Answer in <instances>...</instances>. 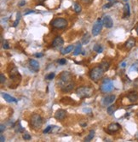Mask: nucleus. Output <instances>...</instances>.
Returning a JSON list of instances; mask_svg holds the SVG:
<instances>
[{
  "label": "nucleus",
  "mask_w": 138,
  "mask_h": 142,
  "mask_svg": "<svg viewBox=\"0 0 138 142\" xmlns=\"http://www.w3.org/2000/svg\"><path fill=\"white\" fill-rule=\"evenodd\" d=\"M76 93L80 99H86L92 96L93 89L89 86H80L76 89Z\"/></svg>",
  "instance_id": "1"
},
{
  "label": "nucleus",
  "mask_w": 138,
  "mask_h": 142,
  "mask_svg": "<svg viewBox=\"0 0 138 142\" xmlns=\"http://www.w3.org/2000/svg\"><path fill=\"white\" fill-rule=\"evenodd\" d=\"M72 80H73V75L71 73H69L68 71L62 72L60 74V78H59V81H58L60 88H62L63 86H67V84L72 82Z\"/></svg>",
  "instance_id": "2"
},
{
  "label": "nucleus",
  "mask_w": 138,
  "mask_h": 142,
  "mask_svg": "<svg viewBox=\"0 0 138 142\" xmlns=\"http://www.w3.org/2000/svg\"><path fill=\"white\" fill-rule=\"evenodd\" d=\"M30 125L34 130H38L42 128L43 119L39 114H33L30 119Z\"/></svg>",
  "instance_id": "3"
},
{
  "label": "nucleus",
  "mask_w": 138,
  "mask_h": 142,
  "mask_svg": "<svg viewBox=\"0 0 138 142\" xmlns=\"http://www.w3.org/2000/svg\"><path fill=\"white\" fill-rule=\"evenodd\" d=\"M104 72V69L101 66H97V67H95L89 71V77L94 81H97L102 77Z\"/></svg>",
  "instance_id": "4"
},
{
  "label": "nucleus",
  "mask_w": 138,
  "mask_h": 142,
  "mask_svg": "<svg viewBox=\"0 0 138 142\" xmlns=\"http://www.w3.org/2000/svg\"><path fill=\"white\" fill-rule=\"evenodd\" d=\"M51 26L54 28H56V29H63V28H66L68 25L67 21L64 18H61V17H58V18L54 19L50 22Z\"/></svg>",
  "instance_id": "5"
},
{
  "label": "nucleus",
  "mask_w": 138,
  "mask_h": 142,
  "mask_svg": "<svg viewBox=\"0 0 138 142\" xmlns=\"http://www.w3.org/2000/svg\"><path fill=\"white\" fill-rule=\"evenodd\" d=\"M103 26L104 25H103L102 20L100 18L97 19V21L95 22V24L93 25V27H92V34H93V36H97L98 34H100Z\"/></svg>",
  "instance_id": "6"
},
{
  "label": "nucleus",
  "mask_w": 138,
  "mask_h": 142,
  "mask_svg": "<svg viewBox=\"0 0 138 142\" xmlns=\"http://www.w3.org/2000/svg\"><path fill=\"white\" fill-rule=\"evenodd\" d=\"M114 89V84L112 82L111 80L109 79H105L103 81L101 86V90L103 93H109Z\"/></svg>",
  "instance_id": "7"
},
{
  "label": "nucleus",
  "mask_w": 138,
  "mask_h": 142,
  "mask_svg": "<svg viewBox=\"0 0 138 142\" xmlns=\"http://www.w3.org/2000/svg\"><path fill=\"white\" fill-rule=\"evenodd\" d=\"M115 99H116L115 95H114V94L107 95V96H106V97L103 98L102 100H101V102H102V104L104 106H107V105H109V104H113L114 101L115 100Z\"/></svg>",
  "instance_id": "8"
},
{
  "label": "nucleus",
  "mask_w": 138,
  "mask_h": 142,
  "mask_svg": "<svg viewBox=\"0 0 138 142\" xmlns=\"http://www.w3.org/2000/svg\"><path fill=\"white\" fill-rule=\"evenodd\" d=\"M67 116V111L62 109H60V110H57L56 112L55 113V118L58 121H62L64 120V118L66 117Z\"/></svg>",
  "instance_id": "9"
},
{
  "label": "nucleus",
  "mask_w": 138,
  "mask_h": 142,
  "mask_svg": "<svg viewBox=\"0 0 138 142\" xmlns=\"http://www.w3.org/2000/svg\"><path fill=\"white\" fill-rule=\"evenodd\" d=\"M102 22L103 25L107 28H111L114 26V21H113V19L110 16H105L102 19Z\"/></svg>",
  "instance_id": "10"
},
{
  "label": "nucleus",
  "mask_w": 138,
  "mask_h": 142,
  "mask_svg": "<svg viewBox=\"0 0 138 142\" xmlns=\"http://www.w3.org/2000/svg\"><path fill=\"white\" fill-rule=\"evenodd\" d=\"M121 129L120 125L118 123H116V122H113V123H110L108 126H107V132H109L110 133H115L117 131H118Z\"/></svg>",
  "instance_id": "11"
},
{
  "label": "nucleus",
  "mask_w": 138,
  "mask_h": 142,
  "mask_svg": "<svg viewBox=\"0 0 138 142\" xmlns=\"http://www.w3.org/2000/svg\"><path fill=\"white\" fill-rule=\"evenodd\" d=\"M29 65H30V68L32 71L34 72H38L39 69H40V66H39V63L38 61H36L34 59H30L29 60Z\"/></svg>",
  "instance_id": "12"
},
{
  "label": "nucleus",
  "mask_w": 138,
  "mask_h": 142,
  "mask_svg": "<svg viewBox=\"0 0 138 142\" xmlns=\"http://www.w3.org/2000/svg\"><path fill=\"white\" fill-rule=\"evenodd\" d=\"M64 44V40L63 39L61 36H57L54 39V40L52 41V46L53 47H59V46H61Z\"/></svg>",
  "instance_id": "13"
},
{
  "label": "nucleus",
  "mask_w": 138,
  "mask_h": 142,
  "mask_svg": "<svg viewBox=\"0 0 138 142\" xmlns=\"http://www.w3.org/2000/svg\"><path fill=\"white\" fill-rule=\"evenodd\" d=\"M2 96L3 98L4 99V100H6V101L9 102V103H17V99H16V98L10 96V95L8 94V93H2Z\"/></svg>",
  "instance_id": "14"
},
{
  "label": "nucleus",
  "mask_w": 138,
  "mask_h": 142,
  "mask_svg": "<svg viewBox=\"0 0 138 142\" xmlns=\"http://www.w3.org/2000/svg\"><path fill=\"white\" fill-rule=\"evenodd\" d=\"M74 88V83L72 81L69 84H67V86H63L62 88H61V90L62 91L63 93H68V92H71L73 89Z\"/></svg>",
  "instance_id": "15"
},
{
  "label": "nucleus",
  "mask_w": 138,
  "mask_h": 142,
  "mask_svg": "<svg viewBox=\"0 0 138 142\" xmlns=\"http://www.w3.org/2000/svg\"><path fill=\"white\" fill-rule=\"evenodd\" d=\"M135 45H136V40L134 39H129L125 45L127 50H130L131 48H133L135 46Z\"/></svg>",
  "instance_id": "16"
},
{
  "label": "nucleus",
  "mask_w": 138,
  "mask_h": 142,
  "mask_svg": "<svg viewBox=\"0 0 138 142\" xmlns=\"http://www.w3.org/2000/svg\"><path fill=\"white\" fill-rule=\"evenodd\" d=\"M130 16V5L128 4H125L124 6V16L123 18L125 19L126 17H129Z\"/></svg>",
  "instance_id": "17"
},
{
  "label": "nucleus",
  "mask_w": 138,
  "mask_h": 142,
  "mask_svg": "<svg viewBox=\"0 0 138 142\" xmlns=\"http://www.w3.org/2000/svg\"><path fill=\"white\" fill-rule=\"evenodd\" d=\"M127 97H128V99H130V102H136L138 100V94H137V93H136V92H131V93H130Z\"/></svg>",
  "instance_id": "18"
},
{
  "label": "nucleus",
  "mask_w": 138,
  "mask_h": 142,
  "mask_svg": "<svg viewBox=\"0 0 138 142\" xmlns=\"http://www.w3.org/2000/svg\"><path fill=\"white\" fill-rule=\"evenodd\" d=\"M81 48H82V44H81L80 42H78V43H77V45H76L75 49H74V52H73L74 56H78V55L80 54Z\"/></svg>",
  "instance_id": "19"
},
{
  "label": "nucleus",
  "mask_w": 138,
  "mask_h": 142,
  "mask_svg": "<svg viewBox=\"0 0 138 142\" xmlns=\"http://www.w3.org/2000/svg\"><path fill=\"white\" fill-rule=\"evenodd\" d=\"M116 111H117V106L114 105H114L108 106V107H107V114H108V115H110V116L114 115V113Z\"/></svg>",
  "instance_id": "20"
},
{
  "label": "nucleus",
  "mask_w": 138,
  "mask_h": 142,
  "mask_svg": "<svg viewBox=\"0 0 138 142\" xmlns=\"http://www.w3.org/2000/svg\"><path fill=\"white\" fill-rule=\"evenodd\" d=\"M74 46L73 45H68V46H67V47L65 48V49L61 50V54L62 55H65V54H67V53H69V52H71L73 50Z\"/></svg>",
  "instance_id": "21"
},
{
  "label": "nucleus",
  "mask_w": 138,
  "mask_h": 142,
  "mask_svg": "<svg viewBox=\"0 0 138 142\" xmlns=\"http://www.w3.org/2000/svg\"><path fill=\"white\" fill-rule=\"evenodd\" d=\"M89 40H90V35H89L88 33H86V34H85L82 38V44L86 45V44L89 43Z\"/></svg>",
  "instance_id": "22"
},
{
  "label": "nucleus",
  "mask_w": 138,
  "mask_h": 142,
  "mask_svg": "<svg viewBox=\"0 0 138 142\" xmlns=\"http://www.w3.org/2000/svg\"><path fill=\"white\" fill-rule=\"evenodd\" d=\"M94 136H95V131L90 130V131H89V134H88V135L85 137V141H90V140H91L92 139L94 138Z\"/></svg>",
  "instance_id": "23"
},
{
  "label": "nucleus",
  "mask_w": 138,
  "mask_h": 142,
  "mask_svg": "<svg viewBox=\"0 0 138 142\" xmlns=\"http://www.w3.org/2000/svg\"><path fill=\"white\" fill-rule=\"evenodd\" d=\"M93 50L96 52H97V53H101V52H103V47L101 45L96 44V45H95V46L93 47Z\"/></svg>",
  "instance_id": "24"
},
{
  "label": "nucleus",
  "mask_w": 138,
  "mask_h": 142,
  "mask_svg": "<svg viewBox=\"0 0 138 142\" xmlns=\"http://www.w3.org/2000/svg\"><path fill=\"white\" fill-rule=\"evenodd\" d=\"M74 11L77 14L81 13V11H82V7L78 3H74Z\"/></svg>",
  "instance_id": "25"
},
{
  "label": "nucleus",
  "mask_w": 138,
  "mask_h": 142,
  "mask_svg": "<svg viewBox=\"0 0 138 142\" xmlns=\"http://www.w3.org/2000/svg\"><path fill=\"white\" fill-rule=\"evenodd\" d=\"M20 17H21L20 13V12H17V14H16V21H15V22H14V24H13L14 27H17L18 23H19V22H20Z\"/></svg>",
  "instance_id": "26"
},
{
  "label": "nucleus",
  "mask_w": 138,
  "mask_h": 142,
  "mask_svg": "<svg viewBox=\"0 0 138 142\" xmlns=\"http://www.w3.org/2000/svg\"><path fill=\"white\" fill-rule=\"evenodd\" d=\"M109 63H107V62H103V63H101V67L104 69V71H107L108 69H109Z\"/></svg>",
  "instance_id": "27"
},
{
  "label": "nucleus",
  "mask_w": 138,
  "mask_h": 142,
  "mask_svg": "<svg viewBox=\"0 0 138 142\" xmlns=\"http://www.w3.org/2000/svg\"><path fill=\"white\" fill-rule=\"evenodd\" d=\"M55 76H56V74L54 72H52L48 74V75H46V76H45V79L48 80V81H50V80H53L54 78H55Z\"/></svg>",
  "instance_id": "28"
},
{
  "label": "nucleus",
  "mask_w": 138,
  "mask_h": 142,
  "mask_svg": "<svg viewBox=\"0 0 138 142\" xmlns=\"http://www.w3.org/2000/svg\"><path fill=\"white\" fill-rule=\"evenodd\" d=\"M130 71L132 70H135V71H137L138 72V63H134L133 65L131 66V68H130Z\"/></svg>",
  "instance_id": "29"
},
{
  "label": "nucleus",
  "mask_w": 138,
  "mask_h": 142,
  "mask_svg": "<svg viewBox=\"0 0 138 142\" xmlns=\"http://www.w3.org/2000/svg\"><path fill=\"white\" fill-rule=\"evenodd\" d=\"M22 138L25 140H31V135H30L29 133H24L22 135Z\"/></svg>",
  "instance_id": "30"
},
{
  "label": "nucleus",
  "mask_w": 138,
  "mask_h": 142,
  "mask_svg": "<svg viewBox=\"0 0 138 142\" xmlns=\"http://www.w3.org/2000/svg\"><path fill=\"white\" fill-rule=\"evenodd\" d=\"M3 48H4V50L9 49V43H8L7 41H4V42L3 43Z\"/></svg>",
  "instance_id": "31"
},
{
  "label": "nucleus",
  "mask_w": 138,
  "mask_h": 142,
  "mask_svg": "<svg viewBox=\"0 0 138 142\" xmlns=\"http://www.w3.org/2000/svg\"><path fill=\"white\" fill-rule=\"evenodd\" d=\"M58 63L61 64V65H64V64L67 63V60L64 58H61V59H60V60H58Z\"/></svg>",
  "instance_id": "32"
},
{
  "label": "nucleus",
  "mask_w": 138,
  "mask_h": 142,
  "mask_svg": "<svg viewBox=\"0 0 138 142\" xmlns=\"http://www.w3.org/2000/svg\"><path fill=\"white\" fill-rule=\"evenodd\" d=\"M5 76H4V74H0V82H1V84H3L4 82L5 81Z\"/></svg>",
  "instance_id": "33"
},
{
  "label": "nucleus",
  "mask_w": 138,
  "mask_h": 142,
  "mask_svg": "<svg viewBox=\"0 0 138 142\" xmlns=\"http://www.w3.org/2000/svg\"><path fill=\"white\" fill-rule=\"evenodd\" d=\"M52 128H53V127H52V126H48V127H47V128H46V129H45V130H44V133H49V131H50V130H51V129H52Z\"/></svg>",
  "instance_id": "34"
},
{
  "label": "nucleus",
  "mask_w": 138,
  "mask_h": 142,
  "mask_svg": "<svg viewBox=\"0 0 138 142\" xmlns=\"http://www.w3.org/2000/svg\"><path fill=\"white\" fill-rule=\"evenodd\" d=\"M114 5V3H112V2H110V3H108V4H107L106 5H104V9H108V8H110V7H112Z\"/></svg>",
  "instance_id": "35"
},
{
  "label": "nucleus",
  "mask_w": 138,
  "mask_h": 142,
  "mask_svg": "<svg viewBox=\"0 0 138 142\" xmlns=\"http://www.w3.org/2000/svg\"><path fill=\"white\" fill-rule=\"evenodd\" d=\"M4 130H5V126L4 124H1V126H0V132H1V133H2Z\"/></svg>",
  "instance_id": "36"
},
{
  "label": "nucleus",
  "mask_w": 138,
  "mask_h": 142,
  "mask_svg": "<svg viewBox=\"0 0 138 142\" xmlns=\"http://www.w3.org/2000/svg\"><path fill=\"white\" fill-rule=\"evenodd\" d=\"M25 4H26V1H25V0H22V1H20V2L19 3V6L20 7L24 6Z\"/></svg>",
  "instance_id": "37"
},
{
  "label": "nucleus",
  "mask_w": 138,
  "mask_h": 142,
  "mask_svg": "<svg viewBox=\"0 0 138 142\" xmlns=\"http://www.w3.org/2000/svg\"><path fill=\"white\" fill-rule=\"evenodd\" d=\"M0 141H1V142H4L5 141V137L3 135V134H1V135H0Z\"/></svg>",
  "instance_id": "38"
},
{
  "label": "nucleus",
  "mask_w": 138,
  "mask_h": 142,
  "mask_svg": "<svg viewBox=\"0 0 138 142\" xmlns=\"http://www.w3.org/2000/svg\"><path fill=\"white\" fill-rule=\"evenodd\" d=\"M83 3H85V4H90L92 2V0H81Z\"/></svg>",
  "instance_id": "39"
},
{
  "label": "nucleus",
  "mask_w": 138,
  "mask_h": 142,
  "mask_svg": "<svg viewBox=\"0 0 138 142\" xmlns=\"http://www.w3.org/2000/svg\"><path fill=\"white\" fill-rule=\"evenodd\" d=\"M44 56L43 53H37V54H35L36 57H41V56Z\"/></svg>",
  "instance_id": "40"
},
{
  "label": "nucleus",
  "mask_w": 138,
  "mask_h": 142,
  "mask_svg": "<svg viewBox=\"0 0 138 142\" xmlns=\"http://www.w3.org/2000/svg\"><path fill=\"white\" fill-rule=\"evenodd\" d=\"M31 13H34V11H33V10H29L28 12L25 13V15H28V14H31Z\"/></svg>",
  "instance_id": "41"
},
{
  "label": "nucleus",
  "mask_w": 138,
  "mask_h": 142,
  "mask_svg": "<svg viewBox=\"0 0 138 142\" xmlns=\"http://www.w3.org/2000/svg\"><path fill=\"white\" fill-rule=\"evenodd\" d=\"M125 65H126V63H125V62H124V63H122V64H121V67H122V68H125Z\"/></svg>",
  "instance_id": "42"
},
{
  "label": "nucleus",
  "mask_w": 138,
  "mask_h": 142,
  "mask_svg": "<svg viewBox=\"0 0 138 142\" xmlns=\"http://www.w3.org/2000/svg\"><path fill=\"white\" fill-rule=\"evenodd\" d=\"M136 34H137V35H138V26L136 27Z\"/></svg>",
  "instance_id": "43"
},
{
  "label": "nucleus",
  "mask_w": 138,
  "mask_h": 142,
  "mask_svg": "<svg viewBox=\"0 0 138 142\" xmlns=\"http://www.w3.org/2000/svg\"><path fill=\"white\" fill-rule=\"evenodd\" d=\"M45 0H38V2L39 3H43V2H45Z\"/></svg>",
  "instance_id": "44"
},
{
  "label": "nucleus",
  "mask_w": 138,
  "mask_h": 142,
  "mask_svg": "<svg viewBox=\"0 0 138 142\" xmlns=\"http://www.w3.org/2000/svg\"><path fill=\"white\" fill-rule=\"evenodd\" d=\"M107 1H108V2H113L114 0H107Z\"/></svg>",
  "instance_id": "45"
},
{
  "label": "nucleus",
  "mask_w": 138,
  "mask_h": 142,
  "mask_svg": "<svg viewBox=\"0 0 138 142\" xmlns=\"http://www.w3.org/2000/svg\"><path fill=\"white\" fill-rule=\"evenodd\" d=\"M125 1H128V0H125Z\"/></svg>",
  "instance_id": "46"
}]
</instances>
